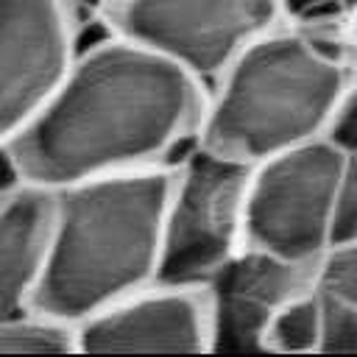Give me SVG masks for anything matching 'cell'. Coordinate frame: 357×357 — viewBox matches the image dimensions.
I'll return each mask as SVG.
<instances>
[{
    "label": "cell",
    "instance_id": "cell-17",
    "mask_svg": "<svg viewBox=\"0 0 357 357\" xmlns=\"http://www.w3.org/2000/svg\"><path fill=\"white\" fill-rule=\"evenodd\" d=\"M284 20L298 25H346V11L340 0H282Z\"/></svg>",
    "mask_w": 357,
    "mask_h": 357
},
{
    "label": "cell",
    "instance_id": "cell-5",
    "mask_svg": "<svg viewBox=\"0 0 357 357\" xmlns=\"http://www.w3.org/2000/svg\"><path fill=\"white\" fill-rule=\"evenodd\" d=\"M346 153L326 137L251 165L245 243L290 259H318L332 240L335 195Z\"/></svg>",
    "mask_w": 357,
    "mask_h": 357
},
{
    "label": "cell",
    "instance_id": "cell-15",
    "mask_svg": "<svg viewBox=\"0 0 357 357\" xmlns=\"http://www.w3.org/2000/svg\"><path fill=\"white\" fill-rule=\"evenodd\" d=\"M340 240H357V153H346L335 195L329 243H340Z\"/></svg>",
    "mask_w": 357,
    "mask_h": 357
},
{
    "label": "cell",
    "instance_id": "cell-11",
    "mask_svg": "<svg viewBox=\"0 0 357 357\" xmlns=\"http://www.w3.org/2000/svg\"><path fill=\"white\" fill-rule=\"evenodd\" d=\"M0 354H78L75 324L39 307L0 315Z\"/></svg>",
    "mask_w": 357,
    "mask_h": 357
},
{
    "label": "cell",
    "instance_id": "cell-4",
    "mask_svg": "<svg viewBox=\"0 0 357 357\" xmlns=\"http://www.w3.org/2000/svg\"><path fill=\"white\" fill-rule=\"evenodd\" d=\"M251 165L192 139L173 159L162 226V282L204 284L245 245Z\"/></svg>",
    "mask_w": 357,
    "mask_h": 357
},
{
    "label": "cell",
    "instance_id": "cell-18",
    "mask_svg": "<svg viewBox=\"0 0 357 357\" xmlns=\"http://www.w3.org/2000/svg\"><path fill=\"white\" fill-rule=\"evenodd\" d=\"M103 3H106V0H75V6L81 8V14L86 17L89 25H95V17H98V11H100Z\"/></svg>",
    "mask_w": 357,
    "mask_h": 357
},
{
    "label": "cell",
    "instance_id": "cell-7",
    "mask_svg": "<svg viewBox=\"0 0 357 357\" xmlns=\"http://www.w3.org/2000/svg\"><path fill=\"white\" fill-rule=\"evenodd\" d=\"M89 31L75 0H0V153L53 98Z\"/></svg>",
    "mask_w": 357,
    "mask_h": 357
},
{
    "label": "cell",
    "instance_id": "cell-13",
    "mask_svg": "<svg viewBox=\"0 0 357 357\" xmlns=\"http://www.w3.org/2000/svg\"><path fill=\"white\" fill-rule=\"evenodd\" d=\"M318 354H357V301L321 293Z\"/></svg>",
    "mask_w": 357,
    "mask_h": 357
},
{
    "label": "cell",
    "instance_id": "cell-14",
    "mask_svg": "<svg viewBox=\"0 0 357 357\" xmlns=\"http://www.w3.org/2000/svg\"><path fill=\"white\" fill-rule=\"evenodd\" d=\"M315 290L357 301V240L329 243L315 262Z\"/></svg>",
    "mask_w": 357,
    "mask_h": 357
},
{
    "label": "cell",
    "instance_id": "cell-2",
    "mask_svg": "<svg viewBox=\"0 0 357 357\" xmlns=\"http://www.w3.org/2000/svg\"><path fill=\"white\" fill-rule=\"evenodd\" d=\"M357 70L343 25L279 22L254 36L209 84L195 139L240 162L326 134Z\"/></svg>",
    "mask_w": 357,
    "mask_h": 357
},
{
    "label": "cell",
    "instance_id": "cell-8",
    "mask_svg": "<svg viewBox=\"0 0 357 357\" xmlns=\"http://www.w3.org/2000/svg\"><path fill=\"white\" fill-rule=\"evenodd\" d=\"M78 354H209L204 284L153 279L75 324Z\"/></svg>",
    "mask_w": 357,
    "mask_h": 357
},
{
    "label": "cell",
    "instance_id": "cell-12",
    "mask_svg": "<svg viewBox=\"0 0 357 357\" xmlns=\"http://www.w3.org/2000/svg\"><path fill=\"white\" fill-rule=\"evenodd\" d=\"M321 343V296L307 290L290 298L265 329V354H318Z\"/></svg>",
    "mask_w": 357,
    "mask_h": 357
},
{
    "label": "cell",
    "instance_id": "cell-1",
    "mask_svg": "<svg viewBox=\"0 0 357 357\" xmlns=\"http://www.w3.org/2000/svg\"><path fill=\"white\" fill-rule=\"evenodd\" d=\"M204 100L198 75L95 25L53 98L3 153L14 181L45 190L170 165L195 139Z\"/></svg>",
    "mask_w": 357,
    "mask_h": 357
},
{
    "label": "cell",
    "instance_id": "cell-20",
    "mask_svg": "<svg viewBox=\"0 0 357 357\" xmlns=\"http://www.w3.org/2000/svg\"><path fill=\"white\" fill-rule=\"evenodd\" d=\"M8 187H11V184H8ZM8 187H0V198H3V192H6V190H8Z\"/></svg>",
    "mask_w": 357,
    "mask_h": 357
},
{
    "label": "cell",
    "instance_id": "cell-10",
    "mask_svg": "<svg viewBox=\"0 0 357 357\" xmlns=\"http://www.w3.org/2000/svg\"><path fill=\"white\" fill-rule=\"evenodd\" d=\"M53 190L14 181L0 198V315L36 307L47 265Z\"/></svg>",
    "mask_w": 357,
    "mask_h": 357
},
{
    "label": "cell",
    "instance_id": "cell-3",
    "mask_svg": "<svg viewBox=\"0 0 357 357\" xmlns=\"http://www.w3.org/2000/svg\"><path fill=\"white\" fill-rule=\"evenodd\" d=\"M173 162L92 176L53 190L36 307L78 324L159 276Z\"/></svg>",
    "mask_w": 357,
    "mask_h": 357
},
{
    "label": "cell",
    "instance_id": "cell-6",
    "mask_svg": "<svg viewBox=\"0 0 357 357\" xmlns=\"http://www.w3.org/2000/svg\"><path fill=\"white\" fill-rule=\"evenodd\" d=\"M279 22L282 0H106L95 17V25L167 56L204 84Z\"/></svg>",
    "mask_w": 357,
    "mask_h": 357
},
{
    "label": "cell",
    "instance_id": "cell-9",
    "mask_svg": "<svg viewBox=\"0 0 357 357\" xmlns=\"http://www.w3.org/2000/svg\"><path fill=\"white\" fill-rule=\"evenodd\" d=\"M315 262L245 243L204 282L212 315L209 354H265L271 318L290 298L315 287Z\"/></svg>",
    "mask_w": 357,
    "mask_h": 357
},
{
    "label": "cell",
    "instance_id": "cell-16",
    "mask_svg": "<svg viewBox=\"0 0 357 357\" xmlns=\"http://www.w3.org/2000/svg\"><path fill=\"white\" fill-rule=\"evenodd\" d=\"M324 137L329 142H335L343 153H357V70H354L349 86L343 89Z\"/></svg>",
    "mask_w": 357,
    "mask_h": 357
},
{
    "label": "cell",
    "instance_id": "cell-19",
    "mask_svg": "<svg viewBox=\"0 0 357 357\" xmlns=\"http://www.w3.org/2000/svg\"><path fill=\"white\" fill-rule=\"evenodd\" d=\"M343 33H346V39H349V45L357 50V14L343 25Z\"/></svg>",
    "mask_w": 357,
    "mask_h": 357
}]
</instances>
